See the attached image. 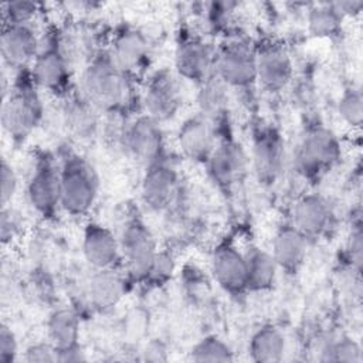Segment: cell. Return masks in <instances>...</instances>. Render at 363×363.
<instances>
[{
  "mask_svg": "<svg viewBox=\"0 0 363 363\" xmlns=\"http://www.w3.org/2000/svg\"><path fill=\"white\" fill-rule=\"evenodd\" d=\"M79 94L99 112L125 115L140 104L136 79L119 69L108 51L95 52L79 77Z\"/></svg>",
  "mask_w": 363,
  "mask_h": 363,
  "instance_id": "cell-1",
  "label": "cell"
},
{
  "mask_svg": "<svg viewBox=\"0 0 363 363\" xmlns=\"http://www.w3.org/2000/svg\"><path fill=\"white\" fill-rule=\"evenodd\" d=\"M43 116V99L30 69L18 71L10 91L3 96L1 125L4 132L14 143H24L38 128Z\"/></svg>",
  "mask_w": 363,
  "mask_h": 363,
  "instance_id": "cell-2",
  "label": "cell"
},
{
  "mask_svg": "<svg viewBox=\"0 0 363 363\" xmlns=\"http://www.w3.org/2000/svg\"><path fill=\"white\" fill-rule=\"evenodd\" d=\"M99 180L91 163L78 153H68L60 164V206L71 217H84L98 197Z\"/></svg>",
  "mask_w": 363,
  "mask_h": 363,
  "instance_id": "cell-3",
  "label": "cell"
},
{
  "mask_svg": "<svg viewBox=\"0 0 363 363\" xmlns=\"http://www.w3.org/2000/svg\"><path fill=\"white\" fill-rule=\"evenodd\" d=\"M28 69L40 91L61 99L72 94L71 62L65 55L61 34L57 30H50L41 35L38 54Z\"/></svg>",
  "mask_w": 363,
  "mask_h": 363,
  "instance_id": "cell-4",
  "label": "cell"
},
{
  "mask_svg": "<svg viewBox=\"0 0 363 363\" xmlns=\"http://www.w3.org/2000/svg\"><path fill=\"white\" fill-rule=\"evenodd\" d=\"M118 237L128 282L143 284L159 252L152 230L142 218L133 217L125 223Z\"/></svg>",
  "mask_w": 363,
  "mask_h": 363,
  "instance_id": "cell-5",
  "label": "cell"
},
{
  "mask_svg": "<svg viewBox=\"0 0 363 363\" xmlns=\"http://www.w3.org/2000/svg\"><path fill=\"white\" fill-rule=\"evenodd\" d=\"M342 149L337 136L323 125H315L303 133L298 143L295 162L298 170L308 179H319L340 159Z\"/></svg>",
  "mask_w": 363,
  "mask_h": 363,
  "instance_id": "cell-6",
  "label": "cell"
},
{
  "mask_svg": "<svg viewBox=\"0 0 363 363\" xmlns=\"http://www.w3.org/2000/svg\"><path fill=\"white\" fill-rule=\"evenodd\" d=\"M213 72L228 88H251L257 82L255 48L244 40L224 43L216 50Z\"/></svg>",
  "mask_w": 363,
  "mask_h": 363,
  "instance_id": "cell-7",
  "label": "cell"
},
{
  "mask_svg": "<svg viewBox=\"0 0 363 363\" xmlns=\"http://www.w3.org/2000/svg\"><path fill=\"white\" fill-rule=\"evenodd\" d=\"M121 143L126 155L145 167L164 156V132L162 123L149 115L132 118L121 132Z\"/></svg>",
  "mask_w": 363,
  "mask_h": 363,
  "instance_id": "cell-8",
  "label": "cell"
},
{
  "mask_svg": "<svg viewBox=\"0 0 363 363\" xmlns=\"http://www.w3.org/2000/svg\"><path fill=\"white\" fill-rule=\"evenodd\" d=\"M27 200L33 210L44 217H54L60 206V164L50 153H41L27 182Z\"/></svg>",
  "mask_w": 363,
  "mask_h": 363,
  "instance_id": "cell-9",
  "label": "cell"
},
{
  "mask_svg": "<svg viewBox=\"0 0 363 363\" xmlns=\"http://www.w3.org/2000/svg\"><path fill=\"white\" fill-rule=\"evenodd\" d=\"M146 115L163 123L173 119L183 105V94L176 72L159 69L149 77L140 94Z\"/></svg>",
  "mask_w": 363,
  "mask_h": 363,
  "instance_id": "cell-10",
  "label": "cell"
},
{
  "mask_svg": "<svg viewBox=\"0 0 363 363\" xmlns=\"http://www.w3.org/2000/svg\"><path fill=\"white\" fill-rule=\"evenodd\" d=\"M216 50L203 37L191 33L179 35L174 50V72L179 78L201 84L214 69Z\"/></svg>",
  "mask_w": 363,
  "mask_h": 363,
  "instance_id": "cell-11",
  "label": "cell"
},
{
  "mask_svg": "<svg viewBox=\"0 0 363 363\" xmlns=\"http://www.w3.org/2000/svg\"><path fill=\"white\" fill-rule=\"evenodd\" d=\"M106 51L115 65L133 79L140 77L149 65V40L142 30L133 26L119 27L112 35L111 47Z\"/></svg>",
  "mask_w": 363,
  "mask_h": 363,
  "instance_id": "cell-12",
  "label": "cell"
},
{
  "mask_svg": "<svg viewBox=\"0 0 363 363\" xmlns=\"http://www.w3.org/2000/svg\"><path fill=\"white\" fill-rule=\"evenodd\" d=\"M179 191V173L166 156L146 166L140 180V199L152 211H163L173 204Z\"/></svg>",
  "mask_w": 363,
  "mask_h": 363,
  "instance_id": "cell-13",
  "label": "cell"
},
{
  "mask_svg": "<svg viewBox=\"0 0 363 363\" xmlns=\"http://www.w3.org/2000/svg\"><path fill=\"white\" fill-rule=\"evenodd\" d=\"M285 159L281 132L272 125H261L252 136L251 162L259 182L271 184L279 177Z\"/></svg>",
  "mask_w": 363,
  "mask_h": 363,
  "instance_id": "cell-14",
  "label": "cell"
},
{
  "mask_svg": "<svg viewBox=\"0 0 363 363\" xmlns=\"http://www.w3.org/2000/svg\"><path fill=\"white\" fill-rule=\"evenodd\" d=\"M210 271L217 285L231 296L248 292L245 255L233 242L223 241L216 245L210 258Z\"/></svg>",
  "mask_w": 363,
  "mask_h": 363,
  "instance_id": "cell-15",
  "label": "cell"
},
{
  "mask_svg": "<svg viewBox=\"0 0 363 363\" xmlns=\"http://www.w3.org/2000/svg\"><path fill=\"white\" fill-rule=\"evenodd\" d=\"M248 164L244 149L230 138L221 139L211 156L208 157L207 167L211 182L223 191H230L242 179Z\"/></svg>",
  "mask_w": 363,
  "mask_h": 363,
  "instance_id": "cell-16",
  "label": "cell"
},
{
  "mask_svg": "<svg viewBox=\"0 0 363 363\" xmlns=\"http://www.w3.org/2000/svg\"><path fill=\"white\" fill-rule=\"evenodd\" d=\"M81 250L84 259L94 271L116 268L122 262L119 237L96 221H89L84 227Z\"/></svg>",
  "mask_w": 363,
  "mask_h": 363,
  "instance_id": "cell-17",
  "label": "cell"
},
{
  "mask_svg": "<svg viewBox=\"0 0 363 363\" xmlns=\"http://www.w3.org/2000/svg\"><path fill=\"white\" fill-rule=\"evenodd\" d=\"M41 35L33 24H4L0 37V51L3 62L14 69L23 71L31 67L38 54Z\"/></svg>",
  "mask_w": 363,
  "mask_h": 363,
  "instance_id": "cell-18",
  "label": "cell"
},
{
  "mask_svg": "<svg viewBox=\"0 0 363 363\" xmlns=\"http://www.w3.org/2000/svg\"><path fill=\"white\" fill-rule=\"evenodd\" d=\"M257 82L267 92H279L294 77V62L284 45L268 43L255 48Z\"/></svg>",
  "mask_w": 363,
  "mask_h": 363,
  "instance_id": "cell-19",
  "label": "cell"
},
{
  "mask_svg": "<svg viewBox=\"0 0 363 363\" xmlns=\"http://www.w3.org/2000/svg\"><path fill=\"white\" fill-rule=\"evenodd\" d=\"M182 155L199 164H206L211 156L217 139L213 125L200 113L183 121L176 135Z\"/></svg>",
  "mask_w": 363,
  "mask_h": 363,
  "instance_id": "cell-20",
  "label": "cell"
},
{
  "mask_svg": "<svg viewBox=\"0 0 363 363\" xmlns=\"http://www.w3.org/2000/svg\"><path fill=\"white\" fill-rule=\"evenodd\" d=\"M309 240L292 223H284L274 234L271 255L279 271L296 274L305 262Z\"/></svg>",
  "mask_w": 363,
  "mask_h": 363,
  "instance_id": "cell-21",
  "label": "cell"
},
{
  "mask_svg": "<svg viewBox=\"0 0 363 363\" xmlns=\"http://www.w3.org/2000/svg\"><path fill=\"white\" fill-rule=\"evenodd\" d=\"M330 218L332 211L326 199L318 193H308L296 200L291 223L311 240L326 233Z\"/></svg>",
  "mask_w": 363,
  "mask_h": 363,
  "instance_id": "cell-22",
  "label": "cell"
},
{
  "mask_svg": "<svg viewBox=\"0 0 363 363\" xmlns=\"http://www.w3.org/2000/svg\"><path fill=\"white\" fill-rule=\"evenodd\" d=\"M126 284V275H122L116 268L94 271L86 288L89 303L102 312L113 308L125 295Z\"/></svg>",
  "mask_w": 363,
  "mask_h": 363,
  "instance_id": "cell-23",
  "label": "cell"
},
{
  "mask_svg": "<svg viewBox=\"0 0 363 363\" xmlns=\"http://www.w3.org/2000/svg\"><path fill=\"white\" fill-rule=\"evenodd\" d=\"M199 113L206 118L213 128L227 123L228 116V86L213 72L199 85L197 94Z\"/></svg>",
  "mask_w": 363,
  "mask_h": 363,
  "instance_id": "cell-24",
  "label": "cell"
},
{
  "mask_svg": "<svg viewBox=\"0 0 363 363\" xmlns=\"http://www.w3.org/2000/svg\"><path fill=\"white\" fill-rule=\"evenodd\" d=\"M47 340L55 347L57 354L79 345V318L71 308L54 309L47 319Z\"/></svg>",
  "mask_w": 363,
  "mask_h": 363,
  "instance_id": "cell-25",
  "label": "cell"
},
{
  "mask_svg": "<svg viewBox=\"0 0 363 363\" xmlns=\"http://www.w3.org/2000/svg\"><path fill=\"white\" fill-rule=\"evenodd\" d=\"M62 118L69 133L77 138H89L98 128V109L79 95H69L64 99Z\"/></svg>",
  "mask_w": 363,
  "mask_h": 363,
  "instance_id": "cell-26",
  "label": "cell"
},
{
  "mask_svg": "<svg viewBox=\"0 0 363 363\" xmlns=\"http://www.w3.org/2000/svg\"><path fill=\"white\" fill-rule=\"evenodd\" d=\"M247 285L251 292L269 291L275 282L279 268L271 252L259 247H250L245 252Z\"/></svg>",
  "mask_w": 363,
  "mask_h": 363,
  "instance_id": "cell-27",
  "label": "cell"
},
{
  "mask_svg": "<svg viewBox=\"0 0 363 363\" xmlns=\"http://www.w3.org/2000/svg\"><path fill=\"white\" fill-rule=\"evenodd\" d=\"M285 349V336L274 325L258 328L248 342V356L255 363H278L284 359Z\"/></svg>",
  "mask_w": 363,
  "mask_h": 363,
  "instance_id": "cell-28",
  "label": "cell"
},
{
  "mask_svg": "<svg viewBox=\"0 0 363 363\" xmlns=\"http://www.w3.org/2000/svg\"><path fill=\"white\" fill-rule=\"evenodd\" d=\"M343 18L336 3L315 4L308 13V30L315 37L328 38L339 33Z\"/></svg>",
  "mask_w": 363,
  "mask_h": 363,
  "instance_id": "cell-29",
  "label": "cell"
},
{
  "mask_svg": "<svg viewBox=\"0 0 363 363\" xmlns=\"http://www.w3.org/2000/svg\"><path fill=\"white\" fill-rule=\"evenodd\" d=\"M190 359L199 363H227L234 360V352L230 347V345L220 336L207 335L191 347Z\"/></svg>",
  "mask_w": 363,
  "mask_h": 363,
  "instance_id": "cell-30",
  "label": "cell"
},
{
  "mask_svg": "<svg viewBox=\"0 0 363 363\" xmlns=\"http://www.w3.org/2000/svg\"><path fill=\"white\" fill-rule=\"evenodd\" d=\"M319 360L330 363H360L362 347L353 337L339 336L323 345Z\"/></svg>",
  "mask_w": 363,
  "mask_h": 363,
  "instance_id": "cell-31",
  "label": "cell"
},
{
  "mask_svg": "<svg viewBox=\"0 0 363 363\" xmlns=\"http://www.w3.org/2000/svg\"><path fill=\"white\" fill-rule=\"evenodd\" d=\"M337 115L350 128H360L363 121V96L359 88H346L337 102Z\"/></svg>",
  "mask_w": 363,
  "mask_h": 363,
  "instance_id": "cell-32",
  "label": "cell"
},
{
  "mask_svg": "<svg viewBox=\"0 0 363 363\" xmlns=\"http://www.w3.org/2000/svg\"><path fill=\"white\" fill-rule=\"evenodd\" d=\"M4 24H31L38 13V4L33 1H9L1 6Z\"/></svg>",
  "mask_w": 363,
  "mask_h": 363,
  "instance_id": "cell-33",
  "label": "cell"
},
{
  "mask_svg": "<svg viewBox=\"0 0 363 363\" xmlns=\"http://www.w3.org/2000/svg\"><path fill=\"white\" fill-rule=\"evenodd\" d=\"M174 258L173 255L166 250H159L153 265L149 271L147 278L145 279V285L149 286H162L164 285L174 272Z\"/></svg>",
  "mask_w": 363,
  "mask_h": 363,
  "instance_id": "cell-34",
  "label": "cell"
},
{
  "mask_svg": "<svg viewBox=\"0 0 363 363\" xmlns=\"http://www.w3.org/2000/svg\"><path fill=\"white\" fill-rule=\"evenodd\" d=\"M362 258H363V233H362V223L357 218V221L353 223L352 225V230L346 242V259L349 261V265L356 274H360Z\"/></svg>",
  "mask_w": 363,
  "mask_h": 363,
  "instance_id": "cell-35",
  "label": "cell"
},
{
  "mask_svg": "<svg viewBox=\"0 0 363 363\" xmlns=\"http://www.w3.org/2000/svg\"><path fill=\"white\" fill-rule=\"evenodd\" d=\"M18 190V177L14 167L6 160H1L0 167V201L1 207L10 206Z\"/></svg>",
  "mask_w": 363,
  "mask_h": 363,
  "instance_id": "cell-36",
  "label": "cell"
},
{
  "mask_svg": "<svg viewBox=\"0 0 363 363\" xmlns=\"http://www.w3.org/2000/svg\"><path fill=\"white\" fill-rule=\"evenodd\" d=\"M18 359V340L14 330L7 325L0 326V363H13Z\"/></svg>",
  "mask_w": 363,
  "mask_h": 363,
  "instance_id": "cell-37",
  "label": "cell"
},
{
  "mask_svg": "<svg viewBox=\"0 0 363 363\" xmlns=\"http://www.w3.org/2000/svg\"><path fill=\"white\" fill-rule=\"evenodd\" d=\"M21 223L17 211L11 206L1 207V216H0V238L3 244L11 242L20 231Z\"/></svg>",
  "mask_w": 363,
  "mask_h": 363,
  "instance_id": "cell-38",
  "label": "cell"
},
{
  "mask_svg": "<svg viewBox=\"0 0 363 363\" xmlns=\"http://www.w3.org/2000/svg\"><path fill=\"white\" fill-rule=\"evenodd\" d=\"M23 359L28 363H54L57 362V350L48 340L35 342L24 350Z\"/></svg>",
  "mask_w": 363,
  "mask_h": 363,
  "instance_id": "cell-39",
  "label": "cell"
},
{
  "mask_svg": "<svg viewBox=\"0 0 363 363\" xmlns=\"http://www.w3.org/2000/svg\"><path fill=\"white\" fill-rule=\"evenodd\" d=\"M145 353V359L146 360H152V362H160V360H166V349L160 342H152L147 345L146 352Z\"/></svg>",
  "mask_w": 363,
  "mask_h": 363,
  "instance_id": "cell-40",
  "label": "cell"
},
{
  "mask_svg": "<svg viewBox=\"0 0 363 363\" xmlns=\"http://www.w3.org/2000/svg\"><path fill=\"white\" fill-rule=\"evenodd\" d=\"M86 359L85 352L82 350L81 346L65 350V352H60L57 354V362H64V363H72V362H84Z\"/></svg>",
  "mask_w": 363,
  "mask_h": 363,
  "instance_id": "cell-41",
  "label": "cell"
}]
</instances>
